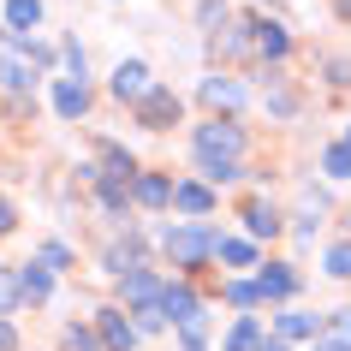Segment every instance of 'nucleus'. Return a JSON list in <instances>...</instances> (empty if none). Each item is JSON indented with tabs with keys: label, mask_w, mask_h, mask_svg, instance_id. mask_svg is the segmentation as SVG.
I'll return each mask as SVG.
<instances>
[{
	"label": "nucleus",
	"mask_w": 351,
	"mask_h": 351,
	"mask_svg": "<svg viewBox=\"0 0 351 351\" xmlns=\"http://www.w3.org/2000/svg\"><path fill=\"white\" fill-rule=\"evenodd\" d=\"M197 161H239L244 149V131L232 125V119H208V125H197Z\"/></svg>",
	"instance_id": "obj_1"
},
{
	"label": "nucleus",
	"mask_w": 351,
	"mask_h": 351,
	"mask_svg": "<svg viewBox=\"0 0 351 351\" xmlns=\"http://www.w3.org/2000/svg\"><path fill=\"white\" fill-rule=\"evenodd\" d=\"M215 232H208V226H197V221H185V226H167V250H173V262H179V268H197V262L208 256V250H215Z\"/></svg>",
	"instance_id": "obj_2"
},
{
	"label": "nucleus",
	"mask_w": 351,
	"mask_h": 351,
	"mask_svg": "<svg viewBox=\"0 0 351 351\" xmlns=\"http://www.w3.org/2000/svg\"><path fill=\"white\" fill-rule=\"evenodd\" d=\"M137 125H149V131H167V125H179V95L155 84V90H149L143 101H137Z\"/></svg>",
	"instance_id": "obj_3"
},
{
	"label": "nucleus",
	"mask_w": 351,
	"mask_h": 351,
	"mask_svg": "<svg viewBox=\"0 0 351 351\" xmlns=\"http://www.w3.org/2000/svg\"><path fill=\"white\" fill-rule=\"evenodd\" d=\"M161 274H149V268H125L119 274V298H131V310H149V304H161Z\"/></svg>",
	"instance_id": "obj_4"
},
{
	"label": "nucleus",
	"mask_w": 351,
	"mask_h": 351,
	"mask_svg": "<svg viewBox=\"0 0 351 351\" xmlns=\"http://www.w3.org/2000/svg\"><path fill=\"white\" fill-rule=\"evenodd\" d=\"M161 310H167V322H173V328L203 322V304H197V292H191V286H167V292H161Z\"/></svg>",
	"instance_id": "obj_5"
},
{
	"label": "nucleus",
	"mask_w": 351,
	"mask_h": 351,
	"mask_svg": "<svg viewBox=\"0 0 351 351\" xmlns=\"http://www.w3.org/2000/svg\"><path fill=\"white\" fill-rule=\"evenodd\" d=\"M149 90H155V84H149V66H143V60H119V72H113V95H119V101H143Z\"/></svg>",
	"instance_id": "obj_6"
},
{
	"label": "nucleus",
	"mask_w": 351,
	"mask_h": 351,
	"mask_svg": "<svg viewBox=\"0 0 351 351\" xmlns=\"http://www.w3.org/2000/svg\"><path fill=\"white\" fill-rule=\"evenodd\" d=\"M95 328H101V346L108 351H131L137 346V322H125V310H101Z\"/></svg>",
	"instance_id": "obj_7"
},
{
	"label": "nucleus",
	"mask_w": 351,
	"mask_h": 351,
	"mask_svg": "<svg viewBox=\"0 0 351 351\" xmlns=\"http://www.w3.org/2000/svg\"><path fill=\"white\" fill-rule=\"evenodd\" d=\"M173 208H179V215H191V221H203L208 208H215V191L197 185V179H179V185H173Z\"/></svg>",
	"instance_id": "obj_8"
},
{
	"label": "nucleus",
	"mask_w": 351,
	"mask_h": 351,
	"mask_svg": "<svg viewBox=\"0 0 351 351\" xmlns=\"http://www.w3.org/2000/svg\"><path fill=\"white\" fill-rule=\"evenodd\" d=\"M131 203H143V208L173 203V179H161V173H137V179H131Z\"/></svg>",
	"instance_id": "obj_9"
},
{
	"label": "nucleus",
	"mask_w": 351,
	"mask_h": 351,
	"mask_svg": "<svg viewBox=\"0 0 351 351\" xmlns=\"http://www.w3.org/2000/svg\"><path fill=\"white\" fill-rule=\"evenodd\" d=\"M19 292L30 298V304H48V292H54V268H48V262H24V268H19Z\"/></svg>",
	"instance_id": "obj_10"
},
{
	"label": "nucleus",
	"mask_w": 351,
	"mask_h": 351,
	"mask_svg": "<svg viewBox=\"0 0 351 351\" xmlns=\"http://www.w3.org/2000/svg\"><path fill=\"white\" fill-rule=\"evenodd\" d=\"M54 108H60V119H77V113L90 108V90H84V77H60V84H54Z\"/></svg>",
	"instance_id": "obj_11"
},
{
	"label": "nucleus",
	"mask_w": 351,
	"mask_h": 351,
	"mask_svg": "<svg viewBox=\"0 0 351 351\" xmlns=\"http://www.w3.org/2000/svg\"><path fill=\"white\" fill-rule=\"evenodd\" d=\"M256 286H262V298H292L298 292V274L286 268V262H268V268L256 274Z\"/></svg>",
	"instance_id": "obj_12"
},
{
	"label": "nucleus",
	"mask_w": 351,
	"mask_h": 351,
	"mask_svg": "<svg viewBox=\"0 0 351 351\" xmlns=\"http://www.w3.org/2000/svg\"><path fill=\"white\" fill-rule=\"evenodd\" d=\"M280 339H322V315L286 310V315H280Z\"/></svg>",
	"instance_id": "obj_13"
},
{
	"label": "nucleus",
	"mask_w": 351,
	"mask_h": 351,
	"mask_svg": "<svg viewBox=\"0 0 351 351\" xmlns=\"http://www.w3.org/2000/svg\"><path fill=\"white\" fill-rule=\"evenodd\" d=\"M262 339H268V333H262L256 315H239V328L226 333V346H221V351H262Z\"/></svg>",
	"instance_id": "obj_14"
},
{
	"label": "nucleus",
	"mask_w": 351,
	"mask_h": 351,
	"mask_svg": "<svg viewBox=\"0 0 351 351\" xmlns=\"http://www.w3.org/2000/svg\"><path fill=\"white\" fill-rule=\"evenodd\" d=\"M36 24H42V0H6V30L30 36Z\"/></svg>",
	"instance_id": "obj_15"
},
{
	"label": "nucleus",
	"mask_w": 351,
	"mask_h": 351,
	"mask_svg": "<svg viewBox=\"0 0 351 351\" xmlns=\"http://www.w3.org/2000/svg\"><path fill=\"white\" fill-rule=\"evenodd\" d=\"M203 101L208 108H244V90L232 77H203Z\"/></svg>",
	"instance_id": "obj_16"
},
{
	"label": "nucleus",
	"mask_w": 351,
	"mask_h": 351,
	"mask_svg": "<svg viewBox=\"0 0 351 351\" xmlns=\"http://www.w3.org/2000/svg\"><path fill=\"white\" fill-rule=\"evenodd\" d=\"M244 226H250V239H274V232H280V215L268 203H250V208H244Z\"/></svg>",
	"instance_id": "obj_17"
},
{
	"label": "nucleus",
	"mask_w": 351,
	"mask_h": 351,
	"mask_svg": "<svg viewBox=\"0 0 351 351\" xmlns=\"http://www.w3.org/2000/svg\"><path fill=\"white\" fill-rule=\"evenodd\" d=\"M215 256L232 262V268H250V262H256V244H250V239H221V244H215Z\"/></svg>",
	"instance_id": "obj_18"
},
{
	"label": "nucleus",
	"mask_w": 351,
	"mask_h": 351,
	"mask_svg": "<svg viewBox=\"0 0 351 351\" xmlns=\"http://www.w3.org/2000/svg\"><path fill=\"white\" fill-rule=\"evenodd\" d=\"M256 48H262V54H268V60H280V54H286V48H292V36H286L280 24H256Z\"/></svg>",
	"instance_id": "obj_19"
},
{
	"label": "nucleus",
	"mask_w": 351,
	"mask_h": 351,
	"mask_svg": "<svg viewBox=\"0 0 351 351\" xmlns=\"http://www.w3.org/2000/svg\"><path fill=\"white\" fill-rule=\"evenodd\" d=\"M0 84H6V90H30V84H36V66H24V60H0Z\"/></svg>",
	"instance_id": "obj_20"
},
{
	"label": "nucleus",
	"mask_w": 351,
	"mask_h": 351,
	"mask_svg": "<svg viewBox=\"0 0 351 351\" xmlns=\"http://www.w3.org/2000/svg\"><path fill=\"white\" fill-rule=\"evenodd\" d=\"M256 298H262V286H256V280H232V286H226V304H232V310H250Z\"/></svg>",
	"instance_id": "obj_21"
},
{
	"label": "nucleus",
	"mask_w": 351,
	"mask_h": 351,
	"mask_svg": "<svg viewBox=\"0 0 351 351\" xmlns=\"http://www.w3.org/2000/svg\"><path fill=\"white\" fill-rule=\"evenodd\" d=\"M322 167H328L333 179H351V143H333L328 155H322Z\"/></svg>",
	"instance_id": "obj_22"
},
{
	"label": "nucleus",
	"mask_w": 351,
	"mask_h": 351,
	"mask_svg": "<svg viewBox=\"0 0 351 351\" xmlns=\"http://www.w3.org/2000/svg\"><path fill=\"white\" fill-rule=\"evenodd\" d=\"M197 173L208 185H226V179H239V161H197Z\"/></svg>",
	"instance_id": "obj_23"
},
{
	"label": "nucleus",
	"mask_w": 351,
	"mask_h": 351,
	"mask_svg": "<svg viewBox=\"0 0 351 351\" xmlns=\"http://www.w3.org/2000/svg\"><path fill=\"white\" fill-rule=\"evenodd\" d=\"M66 351H108V346H101L90 328H77V322H72V328H66Z\"/></svg>",
	"instance_id": "obj_24"
},
{
	"label": "nucleus",
	"mask_w": 351,
	"mask_h": 351,
	"mask_svg": "<svg viewBox=\"0 0 351 351\" xmlns=\"http://www.w3.org/2000/svg\"><path fill=\"white\" fill-rule=\"evenodd\" d=\"M328 274L333 280H351V244H333V250H328Z\"/></svg>",
	"instance_id": "obj_25"
},
{
	"label": "nucleus",
	"mask_w": 351,
	"mask_h": 351,
	"mask_svg": "<svg viewBox=\"0 0 351 351\" xmlns=\"http://www.w3.org/2000/svg\"><path fill=\"white\" fill-rule=\"evenodd\" d=\"M42 262H48V268H66V262H72V250H66V244H42Z\"/></svg>",
	"instance_id": "obj_26"
},
{
	"label": "nucleus",
	"mask_w": 351,
	"mask_h": 351,
	"mask_svg": "<svg viewBox=\"0 0 351 351\" xmlns=\"http://www.w3.org/2000/svg\"><path fill=\"white\" fill-rule=\"evenodd\" d=\"M221 19H226L221 0H203V6H197V24H221Z\"/></svg>",
	"instance_id": "obj_27"
},
{
	"label": "nucleus",
	"mask_w": 351,
	"mask_h": 351,
	"mask_svg": "<svg viewBox=\"0 0 351 351\" xmlns=\"http://www.w3.org/2000/svg\"><path fill=\"white\" fill-rule=\"evenodd\" d=\"M19 298H24V292H19V280H0V315L12 310V304H19Z\"/></svg>",
	"instance_id": "obj_28"
},
{
	"label": "nucleus",
	"mask_w": 351,
	"mask_h": 351,
	"mask_svg": "<svg viewBox=\"0 0 351 351\" xmlns=\"http://www.w3.org/2000/svg\"><path fill=\"white\" fill-rule=\"evenodd\" d=\"M0 351H19V328L12 322H0Z\"/></svg>",
	"instance_id": "obj_29"
},
{
	"label": "nucleus",
	"mask_w": 351,
	"mask_h": 351,
	"mask_svg": "<svg viewBox=\"0 0 351 351\" xmlns=\"http://www.w3.org/2000/svg\"><path fill=\"white\" fill-rule=\"evenodd\" d=\"M12 226H19V215H12V203L0 197V232H12Z\"/></svg>",
	"instance_id": "obj_30"
},
{
	"label": "nucleus",
	"mask_w": 351,
	"mask_h": 351,
	"mask_svg": "<svg viewBox=\"0 0 351 351\" xmlns=\"http://www.w3.org/2000/svg\"><path fill=\"white\" fill-rule=\"evenodd\" d=\"M179 351H208V346H203V333H179Z\"/></svg>",
	"instance_id": "obj_31"
},
{
	"label": "nucleus",
	"mask_w": 351,
	"mask_h": 351,
	"mask_svg": "<svg viewBox=\"0 0 351 351\" xmlns=\"http://www.w3.org/2000/svg\"><path fill=\"white\" fill-rule=\"evenodd\" d=\"M315 351H351L346 339H315Z\"/></svg>",
	"instance_id": "obj_32"
},
{
	"label": "nucleus",
	"mask_w": 351,
	"mask_h": 351,
	"mask_svg": "<svg viewBox=\"0 0 351 351\" xmlns=\"http://www.w3.org/2000/svg\"><path fill=\"white\" fill-rule=\"evenodd\" d=\"M262 351H286V339H262Z\"/></svg>",
	"instance_id": "obj_33"
},
{
	"label": "nucleus",
	"mask_w": 351,
	"mask_h": 351,
	"mask_svg": "<svg viewBox=\"0 0 351 351\" xmlns=\"http://www.w3.org/2000/svg\"><path fill=\"white\" fill-rule=\"evenodd\" d=\"M346 333H351V315H346Z\"/></svg>",
	"instance_id": "obj_34"
}]
</instances>
